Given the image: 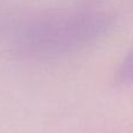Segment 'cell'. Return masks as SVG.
<instances>
[{
  "mask_svg": "<svg viewBox=\"0 0 133 133\" xmlns=\"http://www.w3.org/2000/svg\"><path fill=\"white\" fill-rule=\"evenodd\" d=\"M110 26L109 15L92 8L47 15L32 27V37L47 50L64 49L97 37Z\"/></svg>",
  "mask_w": 133,
  "mask_h": 133,
  "instance_id": "cell-1",
  "label": "cell"
},
{
  "mask_svg": "<svg viewBox=\"0 0 133 133\" xmlns=\"http://www.w3.org/2000/svg\"><path fill=\"white\" fill-rule=\"evenodd\" d=\"M103 0H79V4L82 7L85 8H90V7L96 6L97 4H101Z\"/></svg>",
  "mask_w": 133,
  "mask_h": 133,
  "instance_id": "cell-3",
  "label": "cell"
},
{
  "mask_svg": "<svg viewBox=\"0 0 133 133\" xmlns=\"http://www.w3.org/2000/svg\"><path fill=\"white\" fill-rule=\"evenodd\" d=\"M117 81L122 84L133 83V50L125 57L117 74Z\"/></svg>",
  "mask_w": 133,
  "mask_h": 133,
  "instance_id": "cell-2",
  "label": "cell"
}]
</instances>
